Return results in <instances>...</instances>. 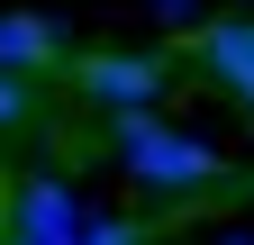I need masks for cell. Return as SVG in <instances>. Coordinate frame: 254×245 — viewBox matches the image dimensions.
Listing matches in <instances>:
<instances>
[{
	"label": "cell",
	"instance_id": "obj_1",
	"mask_svg": "<svg viewBox=\"0 0 254 245\" xmlns=\"http://www.w3.org/2000/svg\"><path fill=\"white\" fill-rule=\"evenodd\" d=\"M109 145H118L127 182L154 191V200H190V191H218V182H227V155H218L209 136L173 127L164 109H127V118H109Z\"/></svg>",
	"mask_w": 254,
	"mask_h": 245
},
{
	"label": "cell",
	"instance_id": "obj_2",
	"mask_svg": "<svg viewBox=\"0 0 254 245\" xmlns=\"http://www.w3.org/2000/svg\"><path fill=\"white\" fill-rule=\"evenodd\" d=\"M164 82H173V55H136V46H91V55H73V91H82L100 118L154 109Z\"/></svg>",
	"mask_w": 254,
	"mask_h": 245
},
{
	"label": "cell",
	"instance_id": "obj_3",
	"mask_svg": "<svg viewBox=\"0 0 254 245\" xmlns=\"http://www.w3.org/2000/svg\"><path fill=\"white\" fill-rule=\"evenodd\" d=\"M9 227H18L9 245H82L91 236V218H82V200H73L64 173H27L18 182V218Z\"/></svg>",
	"mask_w": 254,
	"mask_h": 245
},
{
	"label": "cell",
	"instance_id": "obj_4",
	"mask_svg": "<svg viewBox=\"0 0 254 245\" xmlns=\"http://www.w3.org/2000/svg\"><path fill=\"white\" fill-rule=\"evenodd\" d=\"M0 73H73V37L46 9H0Z\"/></svg>",
	"mask_w": 254,
	"mask_h": 245
},
{
	"label": "cell",
	"instance_id": "obj_5",
	"mask_svg": "<svg viewBox=\"0 0 254 245\" xmlns=\"http://www.w3.org/2000/svg\"><path fill=\"white\" fill-rule=\"evenodd\" d=\"M27 109H37V91H27L18 73H0V136H9V127H27Z\"/></svg>",
	"mask_w": 254,
	"mask_h": 245
},
{
	"label": "cell",
	"instance_id": "obj_6",
	"mask_svg": "<svg viewBox=\"0 0 254 245\" xmlns=\"http://www.w3.org/2000/svg\"><path fill=\"white\" fill-rule=\"evenodd\" d=\"M82 245H145V218H91Z\"/></svg>",
	"mask_w": 254,
	"mask_h": 245
},
{
	"label": "cell",
	"instance_id": "obj_7",
	"mask_svg": "<svg viewBox=\"0 0 254 245\" xmlns=\"http://www.w3.org/2000/svg\"><path fill=\"white\" fill-rule=\"evenodd\" d=\"M154 18H164V27H190V37L209 27V18H200V0H154Z\"/></svg>",
	"mask_w": 254,
	"mask_h": 245
},
{
	"label": "cell",
	"instance_id": "obj_8",
	"mask_svg": "<svg viewBox=\"0 0 254 245\" xmlns=\"http://www.w3.org/2000/svg\"><path fill=\"white\" fill-rule=\"evenodd\" d=\"M218 245H254V236H218Z\"/></svg>",
	"mask_w": 254,
	"mask_h": 245
},
{
	"label": "cell",
	"instance_id": "obj_9",
	"mask_svg": "<svg viewBox=\"0 0 254 245\" xmlns=\"http://www.w3.org/2000/svg\"><path fill=\"white\" fill-rule=\"evenodd\" d=\"M236 100H245V109H254V91H236Z\"/></svg>",
	"mask_w": 254,
	"mask_h": 245
}]
</instances>
